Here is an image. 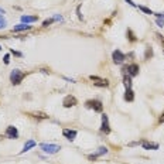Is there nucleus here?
<instances>
[{"label":"nucleus","instance_id":"f8f14e48","mask_svg":"<svg viewBox=\"0 0 164 164\" xmlns=\"http://www.w3.org/2000/svg\"><path fill=\"white\" fill-rule=\"evenodd\" d=\"M141 146L146 150H157L158 148V144L157 143H151V141H141Z\"/></svg>","mask_w":164,"mask_h":164},{"label":"nucleus","instance_id":"a211bd4d","mask_svg":"<svg viewBox=\"0 0 164 164\" xmlns=\"http://www.w3.org/2000/svg\"><path fill=\"white\" fill-rule=\"evenodd\" d=\"M123 83H124L126 89H129V88L131 86V79L129 78V76H124V78H123Z\"/></svg>","mask_w":164,"mask_h":164},{"label":"nucleus","instance_id":"bb28decb","mask_svg":"<svg viewBox=\"0 0 164 164\" xmlns=\"http://www.w3.org/2000/svg\"><path fill=\"white\" fill-rule=\"evenodd\" d=\"M11 52H13L14 55H17V57H21V52H18V51H14V49H13Z\"/></svg>","mask_w":164,"mask_h":164},{"label":"nucleus","instance_id":"f257e3e1","mask_svg":"<svg viewBox=\"0 0 164 164\" xmlns=\"http://www.w3.org/2000/svg\"><path fill=\"white\" fill-rule=\"evenodd\" d=\"M24 72H21L20 69H14V71H11V74H10V81L13 85H18L20 82L24 79Z\"/></svg>","mask_w":164,"mask_h":164},{"label":"nucleus","instance_id":"c85d7f7f","mask_svg":"<svg viewBox=\"0 0 164 164\" xmlns=\"http://www.w3.org/2000/svg\"><path fill=\"white\" fill-rule=\"evenodd\" d=\"M126 1H127V3H129V4H130V6H133V7H134V6H136V3H133V1H131V0H126Z\"/></svg>","mask_w":164,"mask_h":164},{"label":"nucleus","instance_id":"5701e85b","mask_svg":"<svg viewBox=\"0 0 164 164\" xmlns=\"http://www.w3.org/2000/svg\"><path fill=\"white\" fill-rule=\"evenodd\" d=\"M52 21H54V18H48V20H45V21L42 23V25H44V27H48V25L51 24Z\"/></svg>","mask_w":164,"mask_h":164},{"label":"nucleus","instance_id":"2eb2a0df","mask_svg":"<svg viewBox=\"0 0 164 164\" xmlns=\"http://www.w3.org/2000/svg\"><path fill=\"white\" fill-rule=\"evenodd\" d=\"M34 146H35V141H34V140H28V141L24 144V147H23V150H21V153L28 151V150H30V148H33Z\"/></svg>","mask_w":164,"mask_h":164},{"label":"nucleus","instance_id":"cd10ccee","mask_svg":"<svg viewBox=\"0 0 164 164\" xmlns=\"http://www.w3.org/2000/svg\"><path fill=\"white\" fill-rule=\"evenodd\" d=\"M158 122H160V123H163V122H164V112H163V115L160 116V119H158Z\"/></svg>","mask_w":164,"mask_h":164},{"label":"nucleus","instance_id":"412c9836","mask_svg":"<svg viewBox=\"0 0 164 164\" xmlns=\"http://www.w3.org/2000/svg\"><path fill=\"white\" fill-rule=\"evenodd\" d=\"M127 37H129V40L130 41H136V35L133 34L131 30H127Z\"/></svg>","mask_w":164,"mask_h":164},{"label":"nucleus","instance_id":"4be33fe9","mask_svg":"<svg viewBox=\"0 0 164 164\" xmlns=\"http://www.w3.org/2000/svg\"><path fill=\"white\" fill-rule=\"evenodd\" d=\"M6 25H7V21H6V20L3 18V16L0 14V28H4Z\"/></svg>","mask_w":164,"mask_h":164},{"label":"nucleus","instance_id":"393cba45","mask_svg":"<svg viewBox=\"0 0 164 164\" xmlns=\"http://www.w3.org/2000/svg\"><path fill=\"white\" fill-rule=\"evenodd\" d=\"M8 62H10V55L6 54V55H4V64H8Z\"/></svg>","mask_w":164,"mask_h":164},{"label":"nucleus","instance_id":"2f4dec72","mask_svg":"<svg viewBox=\"0 0 164 164\" xmlns=\"http://www.w3.org/2000/svg\"><path fill=\"white\" fill-rule=\"evenodd\" d=\"M0 49H1V47H0Z\"/></svg>","mask_w":164,"mask_h":164},{"label":"nucleus","instance_id":"b1692460","mask_svg":"<svg viewBox=\"0 0 164 164\" xmlns=\"http://www.w3.org/2000/svg\"><path fill=\"white\" fill-rule=\"evenodd\" d=\"M156 23H157V25H158V27H164V20H160V18H157Z\"/></svg>","mask_w":164,"mask_h":164},{"label":"nucleus","instance_id":"423d86ee","mask_svg":"<svg viewBox=\"0 0 164 164\" xmlns=\"http://www.w3.org/2000/svg\"><path fill=\"white\" fill-rule=\"evenodd\" d=\"M89 78H90V81H96V82H93L96 86H103V88H105V86H107V85H109V82H107L106 79H102V78H99V76L90 75Z\"/></svg>","mask_w":164,"mask_h":164},{"label":"nucleus","instance_id":"39448f33","mask_svg":"<svg viewBox=\"0 0 164 164\" xmlns=\"http://www.w3.org/2000/svg\"><path fill=\"white\" fill-rule=\"evenodd\" d=\"M123 71H127V74L130 75V76H136V75L139 74V65L137 64H130V65L127 66V68H124Z\"/></svg>","mask_w":164,"mask_h":164},{"label":"nucleus","instance_id":"a878e982","mask_svg":"<svg viewBox=\"0 0 164 164\" xmlns=\"http://www.w3.org/2000/svg\"><path fill=\"white\" fill-rule=\"evenodd\" d=\"M157 18H160V20H164V13H156Z\"/></svg>","mask_w":164,"mask_h":164},{"label":"nucleus","instance_id":"0eeeda50","mask_svg":"<svg viewBox=\"0 0 164 164\" xmlns=\"http://www.w3.org/2000/svg\"><path fill=\"white\" fill-rule=\"evenodd\" d=\"M100 130L103 131L105 134H109L110 133V127H109V120H107V116L106 115H102V127Z\"/></svg>","mask_w":164,"mask_h":164},{"label":"nucleus","instance_id":"7c9ffc66","mask_svg":"<svg viewBox=\"0 0 164 164\" xmlns=\"http://www.w3.org/2000/svg\"><path fill=\"white\" fill-rule=\"evenodd\" d=\"M163 42H164V38H163Z\"/></svg>","mask_w":164,"mask_h":164},{"label":"nucleus","instance_id":"6ab92c4d","mask_svg":"<svg viewBox=\"0 0 164 164\" xmlns=\"http://www.w3.org/2000/svg\"><path fill=\"white\" fill-rule=\"evenodd\" d=\"M151 57H153V49H151V47H147L146 48V59H148Z\"/></svg>","mask_w":164,"mask_h":164},{"label":"nucleus","instance_id":"dca6fc26","mask_svg":"<svg viewBox=\"0 0 164 164\" xmlns=\"http://www.w3.org/2000/svg\"><path fill=\"white\" fill-rule=\"evenodd\" d=\"M124 99L127 100V102H131L133 99H134V93H133V90L129 88V89H126V92H124Z\"/></svg>","mask_w":164,"mask_h":164},{"label":"nucleus","instance_id":"ddd939ff","mask_svg":"<svg viewBox=\"0 0 164 164\" xmlns=\"http://www.w3.org/2000/svg\"><path fill=\"white\" fill-rule=\"evenodd\" d=\"M37 20H38V17L37 16H21V21H23L24 24L34 23V21H37Z\"/></svg>","mask_w":164,"mask_h":164},{"label":"nucleus","instance_id":"f3484780","mask_svg":"<svg viewBox=\"0 0 164 164\" xmlns=\"http://www.w3.org/2000/svg\"><path fill=\"white\" fill-rule=\"evenodd\" d=\"M31 115H33L35 119H48V115H45V113H42V112H34Z\"/></svg>","mask_w":164,"mask_h":164},{"label":"nucleus","instance_id":"6e6552de","mask_svg":"<svg viewBox=\"0 0 164 164\" xmlns=\"http://www.w3.org/2000/svg\"><path fill=\"white\" fill-rule=\"evenodd\" d=\"M62 103H64V106L65 107H72L78 103V100H76L75 96H71V95H69V96H65V99H64Z\"/></svg>","mask_w":164,"mask_h":164},{"label":"nucleus","instance_id":"4468645a","mask_svg":"<svg viewBox=\"0 0 164 164\" xmlns=\"http://www.w3.org/2000/svg\"><path fill=\"white\" fill-rule=\"evenodd\" d=\"M31 28V25L28 24H18V25H14V28H13V31H24V30H30Z\"/></svg>","mask_w":164,"mask_h":164},{"label":"nucleus","instance_id":"20e7f679","mask_svg":"<svg viewBox=\"0 0 164 164\" xmlns=\"http://www.w3.org/2000/svg\"><path fill=\"white\" fill-rule=\"evenodd\" d=\"M112 58H113V62L115 64H122L123 61H124V54H123L120 49H116V51H113V54H112Z\"/></svg>","mask_w":164,"mask_h":164},{"label":"nucleus","instance_id":"1a4fd4ad","mask_svg":"<svg viewBox=\"0 0 164 164\" xmlns=\"http://www.w3.org/2000/svg\"><path fill=\"white\" fill-rule=\"evenodd\" d=\"M62 134L65 136L69 141H74L75 137H76V130H69V129H64L62 130Z\"/></svg>","mask_w":164,"mask_h":164},{"label":"nucleus","instance_id":"c756f323","mask_svg":"<svg viewBox=\"0 0 164 164\" xmlns=\"http://www.w3.org/2000/svg\"><path fill=\"white\" fill-rule=\"evenodd\" d=\"M0 14H4V10H3L1 7H0Z\"/></svg>","mask_w":164,"mask_h":164},{"label":"nucleus","instance_id":"aec40b11","mask_svg":"<svg viewBox=\"0 0 164 164\" xmlns=\"http://www.w3.org/2000/svg\"><path fill=\"white\" fill-rule=\"evenodd\" d=\"M140 10H141V11H144V13H146V14H154V13H153V11H151V10H150V8L148 7H144V6H140Z\"/></svg>","mask_w":164,"mask_h":164},{"label":"nucleus","instance_id":"9b49d317","mask_svg":"<svg viewBox=\"0 0 164 164\" xmlns=\"http://www.w3.org/2000/svg\"><path fill=\"white\" fill-rule=\"evenodd\" d=\"M106 153H107V148H106V147H100V148H98V150H96V153L90 154V156L88 157V158H89V160H95V158H96L98 156H102V154H106Z\"/></svg>","mask_w":164,"mask_h":164},{"label":"nucleus","instance_id":"9d476101","mask_svg":"<svg viewBox=\"0 0 164 164\" xmlns=\"http://www.w3.org/2000/svg\"><path fill=\"white\" fill-rule=\"evenodd\" d=\"M6 134H7L10 139H17L18 137V131H17V129L14 126H8L7 130H6Z\"/></svg>","mask_w":164,"mask_h":164},{"label":"nucleus","instance_id":"7ed1b4c3","mask_svg":"<svg viewBox=\"0 0 164 164\" xmlns=\"http://www.w3.org/2000/svg\"><path fill=\"white\" fill-rule=\"evenodd\" d=\"M85 105L89 109H93L95 112H102V109H103V105H102L100 100H88Z\"/></svg>","mask_w":164,"mask_h":164},{"label":"nucleus","instance_id":"f03ea898","mask_svg":"<svg viewBox=\"0 0 164 164\" xmlns=\"http://www.w3.org/2000/svg\"><path fill=\"white\" fill-rule=\"evenodd\" d=\"M40 147H41V150H44L48 154H54V153H57V151L61 150V147L58 144H47V143H42Z\"/></svg>","mask_w":164,"mask_h":164}]
</instances>
